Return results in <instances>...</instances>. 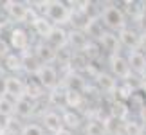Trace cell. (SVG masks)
Returning a JSON list of instances; mask_svg holds the SVG:
<instances>
[{"label": "cell", "mask_w": 146, "mask_h": 135, "mask_svg": "<svg viewBox=\"0 0 146 135\" xmlns=\"http://www.w3.org/2000/svg\"><path fill=\"white\" fill-rule=\"evenodd\" d=\"M42 15L52 24L54 27H63L67 24H72V9L63 0H43V11Z\"/></svg>", "instance_id": "6da1fadb"}, {"label": "cell", "mask_w": 146, "mask_h": 135, "mask_svg": "<svg viewBox=\"0 0 146 135\" xmlns=\"http://www.w3.org/2000/svg\"><path fill=\"white\" fill-rule=\"evenodd\" d=\"M99 16L106 31L119 32L128 25V16L125 15L121 4H105L99 11Z\"/></svg>", "instance_id": "7a4b0ae2"}, {"label": "cell", "mask_w": 146, "mask_h": 135, "mask_svg": "<svg viewBox=\"0 0 146 135\" xmlns=\"http://www.w3.org/2000/svg\"><path fill=\"white\" fill-rule=\"evenodd\" d=\"M2 11L5 18L9 22H15V24H29L33 16L38 15L31 7L29 2H20V0H5V2H2Z\"/></svg>", "instance_id": "3957f363"}, {"label": "cell", "mask_w": 146, "mask_h": 135, "mask_svg": "<svg viewBox=\"0 0 146 135\" xmlns=\"http://www.w3.org/2000/svg\"><path fill=\"white\" fill-rule=\"evenodd\" d=\"M7 43H9L11 50H13V52H18V54H24V52H27V50L33 49L29 32H27V29L22 27V25H15V27L9 29Z\"/></svg>", "instance_id": "277c9868"}, {"label": "cell", "mask_w": 146, "mask_h": 135, "mask_svg": "<svg viewBox=\"0 0 146 135\" xmlns=\"http://www.w3.org/2000/svg\"><path fill=\"white\" fill-rule=\"evenodd\" d=\"M35 77L40 81V85L45 88L47 92H52V90L61 87L58 67H54V65H42L40 69H38V72L35 74Z\"/></svg>", "instance_id": "5b68a950"}, {"label": "cell", "mask_w": 146, "mask_h": 135, "mask_svg": "<svg viewBox=\"0 0 146 135\" xmlns=\"http://www.w3.org/2000/svg\"><path fill=\"white\" fill-rule=\"evenodd\" d=\"M2 94L11 99H20L25 94V79H22L18 74H7L2 77Z\"/></svg>", "instance_id": "8992f818"}, {"label": "cell", "mask_w": 146, "mask_h": 135, "mask_svg": "<svg viewBox=\"0 0 146 135\" xmlns=\"http://www.w3.org/2000/svg\"><path fill=\"white\" fill-rule=\"evenodd\" d=\"M108 65H110V74L119 81H130L132 69L128 65V60L125 54H114L108 56Z\"/></svg>", "instance_id": "52a82bcc"}, {"label": "cell", "mask_w": 146, "mask_h": 135, "mask_svg": "<svg viewBox=\"0 0 146 135\" xmlns=\"http://www.w3.org/2000/svg\"><path fill=\"white\" fill-rule=\"evenodd\" d=\"M42 126H43V130L50 135H61L65 132L63 121H61V114L52 110V108H49L42 114Z\"/></svg>", "instance_id": "ba28073f"}, {"label": "cell", "mask_w": 146, "mask_h": 135, "mask_svg": "<svg viewBox=\"0 0 146 135\" xmlns=\"http://www.w3.org/2000/svg\"><path fill=\"white\" fill-rule=\"evenodd\" d=\"M81 31L88 36V40H90V42H96V43H98L99 38L105 34L106 29H105L103 22H101V16H99V15H90L85 22H83Z\"/></svg>", "instance_id": "9c48e42d"}, {"label": "cell", "mask_w": 146, "mask_h": 135, "mask_svg": "<svg viewBox=\"0 0 146 135\" xmlns=\"http://www.w3.org/2000/svg\"><path fill=\"white\" fill-rule=\"evenodd\" d=\"M117 36H119L121 47H123V49H126V52H130V50H135V49L139 47L141 32H139L137 27H130V25H126L123 31L117 32Z\"/></svg>", "instance_id": "30bf717a"}, {"label": "cell", "mask_w": 146, "mask_h": 135, "mask_svg": "<svg viewBox=\"0 0 146 135\" xmlns=\"http://www.w3.org/2000/svg\"><path fill=\"white\" fill-rule=\"evenodd\" d=\"M98 45L101 47V52L108 54V56H114V54H121V42H119V36H117V32H112V31H105V34L99 38Z\"/></svg>", "instance_id": "8fae6325"}, {"label": "cell", "mask_w": 146, "mask_h": 135, "mask_svg": "<svg viewBox=\"0 0 146 135\" xmlns=\"http://www.w3.org/2000/svg\"><path fill=\"white\" fill-rule=\"evenodd\" d=\"M45 42L49 47H52L54 50H61L65 47H69V31L65 27H54L50 31V34L45 38Z\"/></svg>", "instance_id": "7c38bea8"}, {"label": "cell", "mask_w": 146, "mask_h": 135, "mask_svg": "<svg viewBox=\"0 0 146 135\" xmlns=\"http://www.w3.org/2000/svg\"><path fill=\"white\" fill-rule=\"evenodd\" d=\"M36 106H38L36 101L24 95V97L15 101V117L16 119H31L36 114Z\"/></svg>", "instance_id": "4fadbf2b"}, {"label": "cell", "mask_w": 146, "mask_h": 135, "mask_svg": "<svg viewBox=\"0 0 146 135\" xmlns=\"http://www.w3.org/2000/svg\"><path fill=\"white\" fill-rule=\"evenodd\" d=\"M126 60H128V65L132 69V74H135L139 77H146V56L141 52V50H130L126 52Z\"/></svg>", "instance_id": "5bb4252c"}, {"label": "cell", "mask_w": 146, "mask_h": 135, "mask_svg": "<svg viewBox=\"0 0 146 135\" xmlns=\"http://www.w3.org/2000/svg\"><path fill=\"white\" fill-rule=\"evenodd\" d=\"M33 52H35L36 60L40 61V65H52V63H56V52H58V50L49 47L43 40H40L36 45H33Z\"/></svg>", "instance_id": "9a60e30c"}, {"label": "cell", "mask_w": 146, "mask_h": 135, "mask_svg": "<svg viewBox=\"0 0 146 135\" xmlns=\"http://www.w3.org/2000/svg\"><path fill=\"white\" fill-rule=\"evenodd\" d=\"M31 24V29L33 32L40 38V40H45V38L50 34V31L54 29V25L50 24V22L45 18L43 15H36V16H33V20L29 22Z\"/></svg>", "instance_id": "2e32d148"}, {"label": "cell", "mask_w": 146, "mask_h": 135, "mask_svg": "<svg viewBox=\"0 0 146 135\" xmlns=\"http://www.w3.org/2000/svg\"><path fill=\"white\" fill-rule=\"evenodd\" d=\"M88 43H90L88 36L80 29V27L69 31V49L72 50V52H83Z\"/></svg>", "instance_id": "e0dca14e"}, {"label": "cell", "mask_w": 146, "mask_h": 135, "mask_svg": "<svg viewBox=\"0 0 146 135\" xmlns=\"http://www.w3.org/2000/svg\"><path fill=\"white\" fill-rule=\"evenodd\" d=\"M87 79L83 77L81 74H78V72H67V76L61 79V87L65 90H76V92H83L85 94V88H87Z\"/></svg>", "instance_id": "ac0fdd59"}, {"label": "cell", "mask_w": 146, "mask_h": 135, "mask_svg": "<svg viewBox=\"0 0 146 135\" xmlns=\"http://www.w3.org/2000/svg\"><path fill=\"white\" fill-rule=\"evenodd\" d=\"M94 81H96V85H98V92L99 94H106V95H114L117 85H119V81H117L112 74H106V72H101Z\"/></svg>", "instance_id": "d6986e66"}, {"label": "cell", "mask_w": 146, "mask_h": 135, "mask_svg": "<svg viewBox=\"0 0 146 135\" xmlns=\"http://www.w3.org/2000/svg\"><path fill=\"white\" fill-rule=\"evenodd\" d=\"M45 92L47 90L40 85V81L35 76H29V79H25V94H24L25 97H29V99L38 103L42 97H45Z\"/></svg>", "instance_id": "ffe728a7"}, {"label": "cell", "mask_w": 146, "mask_h": 135, "mask_svg": "<svg viewBox=\"0 0 146 135\" xmlns=\"http://www.w3.org/2000/svg\"><path fill=\"white\" fill-rule=\"evenodd\" d=\"M61 121H63V126L67 132H76L81 128V115L74 110H61Z\"/></svg>", "instance_id": "44dd1931"}, {"label": "cell", "mask_w": 146, "mask_h": 135, "mask_svg": "<svg viewBox=\"0 0 146 135\" xmlns=\"http://www.w3.org/2000/svg\"><path fill=\"white\" fill-rule=\"evenodd\" d=\"M85 94L83 92H76V90H65V108L67 110H74L78 112L85 105Z\"/></svg>", "instance_id": "7402d4cb"}, {"label": "cell", "mask_w": 146, "mask_h": 135, "mask_svg": "<svg viewBox=\"0 0 146 135\" xmlns=\"http://www.w3.org/2000/svg\"><path fill=\"white\" fill-rule=\"evenodd\" d=\"M137 92V88L133 87V83L132 81H119V85H117L115 88V94H114V97L117 101H123V103H128L133 95H135Z\"/></svg>", "instance_id": "603a6c76"}, {"label": "cell", "mask_w": 146, "mask_h": 135, "mask_svg": "<svg viewBox=\"0 0 146 135\" xmlns=\"http://www.w3.org/2000/svg\"><path fill=\"white\" fill-rule=\"evenodd\" d=\"M40 67H42V65H40V61L36 60V56H35V52H33V49L22 54V70H24L25 74L35 76Z\"/></svg>", "instance_id": "cb8c5ba5"}, {"label": "cell", "mask_w": 146, "mask_h": 135, "mask_svg": "<svg viewBox=\"0 0 146 135\" xmlns=\"http://www.w3.org/2000/svg\"><path fill=\"white\" fill-rule=\"evenodd\" d=\"M90 65V60L87 58L85 52H72L70 63H69V70L70 72H78V74H83L87 70V67Z\"/></svg>", "instance_id": "d4e9b609"}, {"label": "cell", "mask_w": 146, "mask_h": 135, "mask_svg": "<svg viewBox=\"0 0 146 135\" xmlns=\"http://www.w3.org/2000/svg\"><path fill=\"white\" fill-rule=\"evenodd\" d=\"M108 115L125 122V121H128V115H130V105L114 99V101H112V105H110V114Z\"/></svg>", "instance_id": "484cf974"}, {"label": "cell", "mask_w": 146, "mask_h": 135, "mask_svg": "<svg viewBox=\"0 0 146 135\" xmlns=\"http://www.w3.org/2000/svg\"><path fill=\"white\" fill-rule=\"evenodd\" d=\"M2 65H4V69L7 70L9 74H18V72H22V54L9 52L2 60Z\"/></svg>", "instance_id": "4316f807"}, {"label": "cell", "mask_w": 146, "mask_h": 135, "mask_svg": "<svg viewBox=\"0 0 146 135\" xmlns=\"http://www.w3.org/2000/svg\"><path fill=\"white\" fill-rule=\"evenodd\" d=\"M85 135H108L106 126H105V119L90 117L85 122Z\"/></svg>", "instance_id": "83f0119b"}, {"label": "cell", "mask_w": 146, "mask_h": 135, "mask_svg": "<svg viewBox=\"0 0 146 135\" xmlns=\"http://www.w3.org/2000/svg\"><path fill=\"white\" fill-rule=\"evenodd\" d=\"M0 117L2 119H11L15 117V99L0 94Z\"/></svg>", "instance_id": "f1b7e54d"}, {"label": "cell", "mask_w": 146, "mask_h": 135, "mask_svg": "<svg viewBox=\"0 0 146 135\" xmlns=\"http://www.w3.org/2000/svg\"><path fill=\"white\" fill-rule=\"evenodd\" d=\"M144 126L139 119H128L123 122V135H143Z\"/></svg>", "instance_id": "f546056e"}, {"label": "cell", "mask_w": 146, "mask_h": 135, "mask_svg": "<svg viewBox=\"0 0 146 135\" xmlns=\"http://www.w3.org/2000/svg\"><path fill=\"white\" fill-rule=\"evenodd\" d=\"M20 135H45V130H43V126L38 124V122H27V124L22 126Z\"/></svg>", "instance_id": "4dcf8cb0"}, {"label": "cell", "mask_w": 146, "mask_h": 135, "mask_svg": "<svg viewBox=\"0 0 146 135\" xmlns=\"http://www.w3.org/2000/svg\"><path fill=\"white\" fill-rule=\"evenodd\" d=\"M70 58H72V50L69 47H65V49H61V50L56 52V63L60 67H69Z\"/></svg>", "instance_id": "1f68e13d"}, {"label": "cell", "mask_w": 146, "mask_h": 135, "mask_svg": "<svg viewBox=\"0 0 146 135\" xmlns=\"http://www.w3.org/2000/svg\"><path fill=\"white\" fill-rule=\"evenodd\" d=\"M135 24H137L139 32H146V2H144V7L141 11V15L135 18Z\"/></svg>", "instance_id": "d6a6232c"}, {"label": "cell", "mask_w": 146, "mask_h": 135, "mask_svg": "<svg viewBox=\"0 0 146 135\" xmlns=\"http://www.w3.org/2000/svg\"><path fill=\"white\" fill-rule=\"evenodd\" d=\"M9 52H13L7 43V38H0V60H4Z\"/></svg>", "instance_id": "836d02e7"}, {"label": "cell", "mask_w": 146, "mask_h": 135, "mask_svg": "<svg viewBox=\"0 0 146 135\" xmlns=\"http://www.w3.org/2000/svg\"><path fill=\"white\" fill-rule=\"evenodd\" d=\"M137 119L141 121V124H143V126H146V105L141 106V108L137 110Z\"/></svg>", "instance_id": "e575fe53"}, {"label": "cell", "mask_w": 146, "mask_h": 135, "mask_svg": "<svg viewBox=\"0 0 146 135\" xmlns=\"http://www.w3.org/2000/svg\"><path fill=\"white\" fill-rule=\"evenodd\" d=\"M137 50H141V52L146 56V32H141V40H139V47Z\"/></svg>", "instance_id": "d590c367"}, {"label": "cell", "mask_w": 146, "mask_h": 135, "mask_svg": "<svg viewBox=\"0 0 146 135\" xmlns=\"http://www.w3.org/2000/svg\"><path fill=\"white\" fill-rule=\"evenodd\" d=\"M139 88H141V94H143L144 97H146V77H144V79L141 81V87H139Z\"/></svg>", "instance_id": "8d00e7d4"}]
</instances>
